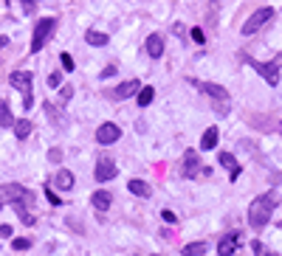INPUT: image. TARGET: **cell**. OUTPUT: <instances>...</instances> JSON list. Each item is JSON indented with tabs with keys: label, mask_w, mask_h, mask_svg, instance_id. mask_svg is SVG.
<instances>
[{
	"label": "cell",
	"mask_w": 282,
	"mask_h": 256,
	"mask_svg": "<svg viewBox=\"0 0 282 256\" xmlns=\"http://www.w3.org/2000/svg\"><path fill=\"white\" fill-rule=\"evenodd\" d=\"M217 161H220V164L229 169V177H232V180H237V177H240V164H237V158H234L232 152H220V155H217Z\"/></svg>",
	"instance_id": "obj_12"
},
{
	"label": "cell",
	"mask_w": 282,
	"mask_h": 256,
	"mask_svg": "<svg viewBox=\"0 0 282 256\" xmlns=\"http://www.w3.org/2000/svg\"><path fill=\"white\" fill-rule=\"evenodd\" d=\"M113 73H116V68L110 65V68H104V71H102V76H104V79H107V76H113Z\"/></svg>",
	"instance_id": "obj_33"
},
{
	"label": "cell",
	"mask_w": 282,
	"mask_h": 256,
	"mask_svg": "<svg viewBox=\"0 0 282 256\" xmlns=\"http://www.w3.org/2000/svg\"><path fill=\"white\" fill-rule=\"evenodd\" d=\"M12 248H14V250H29V248H31V239H25V237H17V239H14V242H12Z\"/></svg>",
	"instance_id": "obj_24"
},
{
	"label": "cell",
	"mask_w": 282,
	"mask_h": 256,
	"mask_svg": "<svg viewBox=\"0 0 282 256\" xmlns=\"http://www.w3.org/2000/svg\"><path fill=\"white\" fill-rule=\"evenodd\" d=\"M271 20H274V9H271V6H263V9H257V12H254L251 17H248V20H245V23H243V34H245V37L257 34V31L263 28L265 23H271Z\"/></svg>",
	"instance_id": "obj_5"
},
{
	"label": "cell",
	"mask_w": 282,
	"mask_h": 256,
	"mask_svg": "<svg viewBox=\"0 0 282 256\" xmlns=\"http://www.w3.org/2000/svg\"><path fill=\"white\" fill-rule=\"evenodd\" d=\"M127 189H130V195H135V197H150V195H153L150 183H144V180H130Z\"/></svg>",
	"instance_id": "obj_17"
},
{
	"label": "cell",
	"mask_w": 282,
	"mask_h": 256,
	"mask_svg": "<svg viewBox=\"0 0 282 256\" xmlns=\"http://www.w3.org/2000/svg\"><path fill=\"white\" fill-rule=\"evenodd\" d=\"M48 200L54 203V206H60V197H57V195H54V191H51V189H48Z\"/></svg>",
	"instance_id": "obj_34"
},
{
	"label": "cell",
	"mask_w": 282,
	"mask_h": 256,
	"mask_svg": "<svg viewBox=\"0 0 282 256\" xmlns=\"http://www.w3.org/2000/svg\"><path fill=\"white\" fill-rule=\"evenodd\" d=\"M54 186H57V189H65V191L74 189V175H71L68 169H60L54 175Z\"/></svg>",
	"instance_id": "obj_16"
},
{
	"label": "cell",
	"mask_w": 282,
	"mask_h": 256,
	"mask_svg": "<svg viewBox=\"0 0 282 256\" xmlns=\"http://www.w3.org/2000/svg\"><path fill=\"white\" fill-rule=\"evenodd\" d=\"M119 138H122V130H119L116 124H110V121H104L102 127L96 130V141H99V144H116Z\"/></svg>",
	"instance_id": "obj_9"
},
{
	"label": "cell",
	"mask_w": 282,
	"mask_h": 256,
	"mask_svg": "<svg viewBox=\"0 0 282 256\" xmlns=\"http://www.w3.org/2000/svg\"><path fill=\"white\" fill-rule=\"evenodd\" d=\"M245 62H248V65H251L254 71H257L260 76H263V79H265V82H268V85H271V87H274V85H279V68H282V54H276V56H274V59H271V62H257V59H251V56H248V59H245Z\"/></svg>",
	"instance_id": "obj_2"
},
{
	"label": "cell",
	"mask_w": 282,
	"mask_h": 256,
	"mask_svg": "<svg viewBox=\"0 0 282 256\" xmlns=\"http://www.w3.org/2000/svg\"><path fill=\"white\" fill-rule=\"evenodd\" d=\"M147 54L153 56V59L164 56V37H161V34H150L147 37Z\"/></svg>",
	"instance_id": "obj_13"
},
{
	"label": "cell",
	"mask_w": 282,
	"mask_h": 256,
	"mask_svg": "<svg viewBox=\"0 0 282 256\" xmlns=\"http://www.w3.org/2000/svg\"><path fill=\"white\" fill-rule=\"evenodd\" d=\"M48 158L57 164V161H62V152H60V149H51V152H48Z\"/></svg>",
	"instance_id": "obj_32"
},
{
	"label": "cell",
	"mask_w": 282,
	"mask_h": 256,
	"mask_svg": "<svg viewBox=\"0 0 282 256\" xmlns=\"http://www.w3.org/2000/svg\"><path fill=\"white\" fill-rule=\"evenodd\" d=\"M276 203H279L276 191H265V195L254 197V203L248 206V226H251L254 231H263V228L268 226V219H271V214H274Z\"/></svg>",
	"instance_id": "obj_1"
},
{
	"label": "cell",
	"mask_w": 282,
	"mask_h": 256,
	"mask_svg": "<svg viewBox=\"0 0 282 256\" xmlns=\"http://www.w3.org/2000/svg\"><path fill=\"white\" fill-rule=\"evenodd\" d=\"M251 250H254L257 256H263V242H260V239H254V242H251Z\"/></svg>",
	"instance_id": "obj_31"
},
{
	"label": "cell",
	"mask_w": 282,
	"mask_h": 256,
	"mask_svg": "<svg viewBox=\"0 0 282 256\" xmlns=\"http://www.w3.org/2000/svg\"><path fill=\"white\" fill-rule=\"evenodd\" d=\"M0 127H14V116L12 110H9V104L0 99Z\"/></svg>",
	"instance_id": "obj_20"
},
{
	"label": "cell",
	"mask_w": 282,
	"mask_h": 256,
	"mask_svg": "<svg viewBox=\"0 0 282 256\" xmlns=\"http://www.w3.org/2000/svg\"><path fill=\"white\" fill-rule=\"evenodd\" d=\"M9 82H12V87H17V90L23 93V107H25V110L34 107V96H31V73L14 71L12 76H9Z\"/></svg>",
	"instance_id": "obj_4"
},
{
	"label": "cell",
	"mask_w": 282,
	"mask_h": 256,
	"mask_svg": "<svg viewBox=\"0 0 282 256\" xmlns=\"http://www.w3.org/2000/svg\"><path fill=\"white\" fill-rule=\"evenodd\" d=\"M192 40H195V43H203L206 37H203V31H201V28H192Z\"/></svg>",
	"instance_id": "obj_29"
},
{
	"label": "cell",
	"mask_w": 282,
	"mask_h": 256,
	"mask_svg": "<svg viewBox=\"0 0 282 256\" xmlns=\"http://www.w3.org/2000/svg\"><path fill=\"white\" fill-rule=\"evenodd\" d=\"M14 135H17L20 141L29 138V135H31V121H29V118H20V121H14Z\"/></svg>",
	"instance_id": "obj_22"
},
{
	"label": "cell",
	"mask_w": 282,
	"mask_h": 256,
	"mask_svg": "<svg viewBox=\"0 0 282 256\" xmlns=\"http://www.w3.org/2000/svg\"><path fill=\"white\" fill-rule=\"evenodd\" d=\"M62 68H65V71H74V59L68 54H62Z\"/></svg>",
	"instance_id": "obj_25"
},
{
	"label": "cell",
	"mask_w": 282,
	"mask_h": 256,
	"mask_svg": "<svg viewBox=\"0 0 282 256\" xmlns=\"http://www.w3.org/2000/svg\"><path fill=\"white\" fill-rule=\"evenodd\" d=\"M23 195H25V189L20 186V183H3V186H0V208L14 206Z\"/></svg>",
	"instance_id": "obj_7"
},
{
	"label": "cell",
	"mask_w": 282,
	"mask_h": 256,
	"mask_svg": "<svg viewBox=\"0 0 282 256\" xmlns=\"http://www.w3.org/2000/svg\"><path fill=\"white\" fill-rule=\"evenodd\" d=\"M153 99H155V90H153V87H141V90H138V99H135V102H138V107H147Z\"/></svg>",
	"instance_id": "obj_23"
},
{
	"label": "cell",
	"mask_w": 282,
	"mask_h": 256,
	"mask_svg": "<svg viewBox=\"0 0 282 256\" xmlns=\"http://www.w3.org/2000/svg\"><path fill=\"white\" fill-rule=\"evenodd\" d=\"M54 28H57V20L54 17H43V20H40L37 28H34V40H31V54H37V51L43 48L45 40L54 34Z\"/></svg>",
	"instance_id": "obj_6"
},
{
	"label": "cell",
	"mask_w": 282,
	"mask_h": 256,
	"mask_svg": "<svg viewBox=\"0 0 282 256\" xmlns=\"http://www.w3.org/2000/svg\"><path fill=\"white\" fill-rule=\"evenodd\" d=\"M161 217H164L166 222H175V219H178V217H175V211H170V208H164V211H161Z\"/></svg>",
	"instance_id": "obj_28"
},
{
	"label": "cell",
	"mask_w": 282,
	"mask_h": 256,
	"mask_svg": "<svg viewBox=\"0 0 282 256\" xmlns=\"http://www.w3.org/2000/svg\"><path fill=\"white\" fill-rule=\"evenodd\" d=\"M206 250H209L206 242H189L184 250H181V253H184V256H203Z\"/></svg>",
	"instance_id": "obj_21"
},
{
	"label": "cell",
	"mask_w": 282,
	"mask_h": 256,
	"mask_svg": "<svg viewBox=\"0 0 282 256\" xmlns=\"http://www.w3.org/2000/svg\"><path fill=\"white\" fill-rule=\"evenodd\" d=\"M60 96H62V102H68V99H71V96H74V87H62V90H60Z\"/></svg>",
	"instance_id": "obj_26"
},
{
	"label": "cell",
	"mask_w": 282,
	"mask_h": 256,
	"mask_svg": "<svg viewBox=\"0 0 282 256\" xmlns=\"http://www.w3.org/2000/svg\"><path fill=\"white\" fill-rule=\"evenodd\" d=\"M237 248H240V234L229 231V234H223V239L217 242V256H234Z\"/></svg>",
	"instance_id": "obj_8"
},
{
	"label": "cell",
	"mask_w": 282,
	"mask_h": 256,
	"mask_svg": "<svg viewBox=\"0 0 282 256\" xmlns=\"http://www.w3.org/2000/svg\"><path fill=\"white\" fill-rule=\"evenodd\" d=\"M279 133H282V124H279Z\"/></svg>",
	"instance_id": "obj_36"
},
{
	"label": "cell",
	"mask_w": 282,
	"mask_h": 256,
	"mask_svg": "<svg viewBox=\"0 0 282 256\" xmlns=\"http://www.w3.org/2000/svg\"><path fill=\"white\" fill-rule=\"evenodd\" d=\"M198 87H201V90L206 93L212 102H215V110H217V113H220V116H226L229 107H232V99H229V90H226V87L212 85V82H201Z\"/></svg>",
	"instance_id": "obj_3"
},
{
	"label": "cell",
	"mask_w": 282,
	"mask_h": 256,
	"mask_svg": "<svg viewBox=\"0 0 282 256\" xmlns=\"http://www.w3.org/2000/svg\"><path fill=\"white\" fill-rule=\"evenodd\" d=\"M93 175H96L99 183H107V180H113V177L119 175V169H116V164H113L110 158H102L96 164V172H93Z\"/></svg>",
	"instance_id": "obj_10"
},
{
	"label": "cell",
	"mask_w": 282,
	"mask_h": 256,
	"mask_svg": "<svg viewBox=\"0 0 282 256\" xmlns=\"http://www.w3.org/2000/svg\"><path fill=\"white\" fill-rule=\"evenodd\" d=\"M201 172V158L195 155V149H186L184 155V177H195Z\"/></svg>",
	"instance_id": "obj_11"
},
{
	"label": "cell",
	"mask_w": 282,
	"mask_h": 256,
	"mask_svg": "<svg viewBox=\"0 0 282 256\" xmlns=\"http://www.w3.org/2000/svg\"><path fill=\"white\" fill-rule=\"evenodd\" d=\"M6 45H9V40L6 37H0V48H6Z\"/></svg>",
	"instance_id": "obj_35"
},
{
	"label": "cell",
	"mask_w": 282,
	"mask_h": 256,
	"mask_svg": "<svg viewBox=\"0 0 282 256\" xmlns=\"http://www.w3.org/2000/svg\"><path fill=\"white\" fill-rule=\"evenodd\" d=\"M60 79H62L60 73H51V76H48V87H60Z\"/></svg>",
	"instance_id": "obj_27"
},
{
	"label": "cell",
	"mask_w": 282,
	"mask_h": 256,
	"mask_svg": "<svg viewBox=\"0 0 282 256\" xmlns=\"http://www.w3.org/2000/svg\"><path fill=\"white\" fill-rule=\"evenodd\" d=\"M12 226H0V237H3V239H9V237H12Z\"/></svg>",
	"instance_id": "obj_30"
},
{
	"label": "cell",
	"mask_w": 282,
	"mask_h": 256,
	"mask_svg": "<svg viewBox=\"0 0 282 256\" xmlns=\"http://www.w3.org/2000/svg\"><path fill=\"white\" fill-rule=\"evenodd\" d=\"M138 90H141V87H138V82H135V79L122 82V85H119L116 90H113V99H130L133 93H138Z\"/></svg>",
	"instance_id": "obj_15"
},
{
	"label": "cell",
	"mask_w": 282,
	"mask_h": 256,
	"mask_svg": "<svg viewBox=\"0 0 282 256\" xmlns=\"http://www.w3.org/2000/svg\"><path fill=\"white\" fill-rule=\"evenodd\" d=\"M217 138H220L217 127H209L206 133H203V138H201V149H215V146H217Z\"/></svg>",
	"instance_id": "obj_18"
},
{
	"label": "cell",
	"mask_w": 282,
	"mask_h": 256,
	"mask_svg": "<svg viewBox=\"0 0 282 256\" xmlns=\"http://www.w3.org/2000/svg\"><path fill=\"white\" fill-rule=\"evenodd\" d=\"M91 203H93V208H96V211H107V208H110V203H113V197H110V191L99 189V191H93Z\"/></svg>",
	"instance_id": "obj_14"
},
{
	"label": "cell",
	"mask_w": 282,
	"mask_h": 256,
	"mask_svg": "<svg viewBox=\"0 0 282 256\" xmlns=\"http://www.w3.org/2000/svg\"><path fill=\"white\" fill-rule=\"evenodd\" d=\"M85 43L102 48V45H107V34H102V31H88V34H85Z\"/></svg>",
	"instance_id": "obj_19"
}]
</instances>
